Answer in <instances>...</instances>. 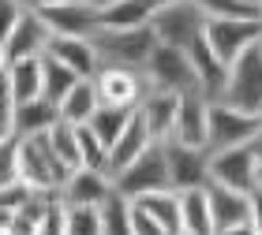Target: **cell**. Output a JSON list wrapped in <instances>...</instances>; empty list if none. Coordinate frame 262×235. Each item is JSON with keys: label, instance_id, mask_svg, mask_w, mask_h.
Instances as JSON below:
<instances>
[{"label": "cell", "instance_id": "cell-2", "mask_svg": "<svg viewBox=\"0 0 262 235\" xmlns=\"http://www.w3.org/2000/svg\"><path fill=\"white\" fill-rule=\"evenodd\" d=\"M94 49H98L101 64H116V67H139L150 60L154 45H158V38H154V27L146 22V27H98L90 34Z\"/></svg>", "mask_w": 262, "mask_h": 235}, {"label": "cell", "instance_id": "cell-44", "mask_svg": "<svg viewBox=\"0 0 262 235\" xmlns=\"http://www.w3.org/2000/svg\"><path fill=\"white\" fill-rule=\"evenodd\" d=\"M258 53H262V38H258Z\"/></svg>", "mask_w": 262, "mask_h": 235}, {"label": "cell", "instance_id": "cell-15", "mask_svg": "<svg viewBox=\"0 0 262 235\" xmlns=\"http://www.w3.org/2000/svg\"><path fill=\"white\" fill-rule=\"evenodd\" d=\"M206 120H210V97L206 93H187L176 105V120H172V135L184 146H206Z\"/></svg>", "mask_w": 262, "mask_h": 235}, {"label": "cell", "instance_id": "cell-7", "mask_svg": "<svg viewBox=\"0 0 262 235\" xmlns=\"http://www.w3.org/2000/svg\"><path fill=\"white\" fill-rule=\"evenodd\" d=\"M262 131L258 116L232 109L225 101H210V120H206V149L217 153V149H232V146H247L255 142V135Z\"/></svg>", "mask_w": 262, "mask_h": 235}, {"label": "cell", "instance_id": "cell-4", "mask_svg": "<svg viewBox=\"0 0 262 235\" xmlns=\"http://www.w3.org/2000/svg\"><path fill=\"white\" fill-rule=\"evenodd\" d=\"M68 164L53 153L49 131L41 135H19V179H27L34 191H60L68 179Z\"/></svg>", "mask_w": 262, "mask_h": 235}, {"label": "cell", "instance_id": "cell-39", "mask_svg": "<svg viewBox=\"0 0 262 235\" xmlns=\"http://www.w3.org/2000/svg\"><path fill=\"white\" fill-rule=\"evenodd\" d=\"M27 8H45V4H56V0H23Z\"/></svg>", "mask_w": 262, "mask_h": 235}, {"label": "cell", "instance_id": "cell-31", "mask_svg": "<svg viewBox=\"0 0 262 235\" xmlns=\"http://www.w3.org/2000/svg\"><path fill=\"white\" fill-rule=\"evenodd\" d=\"M64 205H68V202H64ZM64 235H105V231H101V213H98V205H68Z\"/></svg>", "mask_w": 262, "mask_h": 235}, {"label": "cell", "instance_id": "cell-8", "mask_svg": "<svg viewBox=\"0 0 262 235\" xmlns=\"http://www.w3.org/2000/svg\"><path fill=\"white\" fill-rule=\"evenodd\" d=\"M113 183L120 187L127 198H139V194L161 191V187H172V179H169V157H165V142H150L135 161L124 164V168L113 175Z\"/></svg>", "mask_w": 262, "mask_h": 235}, {"label": "cell", "instance_id": "cell-13", "mask_svg": "<svg viewBox=\"0 0 262 235\" xmlns=\"http://www.w3.org/2000/svg\"><path fill=\"white\" fill-rule=\"evenodd\" d=\"M41 19L49 22L53 34H75V38H90L101 27V11L90 0H56V4L38 8Z\"/></svg>", "mask_w": 262, "mask_h": 235}, {"label": "cell", "instance_id": "cell-35", "mask_svg": "<svg viewBox=\"0 0 262 235\" xmlns=\"http://www.w3.org/2000/svg\"><path fill=\"white\" fill-rule=\"evenodd\" d=\"M15 131V97L8 90V79L0 75V138Z\"/></svg>", "mask_w": 262, "mask_h": 235}, {"label": "cell", "instance_id": "cell-42", "mask_svg": "<svg viewBox=\"0 0 262 235\" xmlns=\"http://www.w3.org/2000/svg\"><path fill=\"white\" fill-rule=\"evenodd\" d=\"M247 4H255V8H262V0H247Z\"/></svg>", "mask_w": 262, "mask_h": 235}, {"label": "cell", "instance_id": "cell-36", "mask_svg": "<svg viewBox=\"0 0 262 235\" xmlns=\"http://www.w3.org/2000/svg\"><path fill=\"white\" fill-rule=\"evenodd\" d=\"M23 11H27L23 0H0V45L8 41L11 30H15V22L23 19Z\"/></svg>", "mask_w": 262, "mask_h": 235}, {"label": "cell", "instance_id": "cell-3", "mask_svg": "<svg viewBox=\"0 0 262 235\" xmlns=\"http://www.w3.org/2000/svg\"><path fill=\"white\" fill-rule=\"evenodd\" d=\"M142 75L154 90H169L176 97H187V93H202V75L195 60L184 49H172V45H154L150 60L142 64Z\"/></svg>", "mask_w": 262, "mask_h": 235}, {"label": "cell", "instance_id": "cell-33", "mask_svg": "<svg viewBox=\"0 0 262 235\" xmlns=\"http://www.w3.org/2000/svg\"><path fill=\"white\" fill-rule=\"evenodd\" d=\"M19 179V135L11 131L0 138V187Z\"/></svg>", "mask_w": 262, "mask_h": 235}, {"label": "cell", "instance_id": "cell-23", "mask_svg": "<svg viewBox=\"0 0 262 235\" xmlns=\"http://www.w3.org/2000/svg\"><path fill=\"white\" fill-rule=\"evenodd\" d=\"M180 217H184V235H213L206 183H202V187H187V191H180Z\"/></svg>", "mask_w": 262, "mask_h": 235}, {"label": "cell", "instance_id": "cell-40", "mask_svg": "<svg viewBox=\"0 0 262 235\" xmlns=\"http://www.w3.org/2000/svg\"><path fill=\"white\" fill-rule=\"evenodd\" d=\"M154 8H165V4H176V0H150Z\"/></svg>", "mask_w": 262, "mask_h": 235}, {"label": "cell", "instance_id": "cell-5", "mask_svg": "<svg viewBox=\"0 0 262 235\" xmlns=\"http://www.w3.org/2000/svg\"><path fill=\"white\" fill-rule=\"evenodd\" d=\"M217 101L258 116V109H262V53H258V41L229 64V75H225V86L217 93Z\"/></svg>", "mask_w": 262, "mask_h": 235}, {"label": "cell", "instance_id": "cell-26", "mask_svg": "<svg viewBox=\"0 0 262 235\" xmlns=\"http://www.w3.org/2000/svg\"><path fill=\"white\" fill-rule=\"evenodd\" d=\"M98 11H101V27H146L154 4L150 0H113Z\"/></svg>", "mask_w": 262, "mask_h": 235}, {"label": "cell", "instance_id": "cell-6", "mask_svg": "<svg viewBox=\"0 0 262 235\" xmlns=\"http://www.w3.org/2000/svg\"><path fill=\"white\" fill-rule=\"evenodd\" d=\"M206 198H210L213 235H255V228H251V191H236L229 183L206 179Z\"/></svg>", "mask_w": 262, "mask_h": 235}, {"label": "cell", "instance_id": "cell-20", "mask_svg": "<svg viewBox=\"0 0 262 235\" xmlns=\"http://www.w3.org/2000/svg\"><path fill=\"white\" fill-rule=\"evenodd\" d=\"M60 123V105L49 97H30L15 105V135H41Z\"/></svg>", "mask_w": 262, "mask_h": 235}, {"label": "cell", "instance_id": "cell-29", "mask_svg": "<svg viewBox=\"0 0 262 235\" xmlns=\"http://www.w3.org/2000/svg\"><path fill=\"white\" fill-rule=\"evenodd\" d=\"M49 142H53V153L60 157L68 168H82V149H79V127L75 123H53L49 127Z\"/></svg>", "mask_w": 262, "mask_h": 235}, {"label": "cell", "instance_id": "cell-45", "mask_svg": "<svg viewBox=\"0 0 262 235\" xmlns=\"http://www.w3.org/2000/svg\"><path fill=\"white\" fill-rule=\"evenodd\" d=\"M258 183H262V168H258Z\"/></svg>", "mask_w": 262, "mask_h": 235}, {"label": "cell", "instance_id": "cell-38", "mask_svg": "<svg viewBox=\"0 0 262 235\" xmlns=\"http://www.w3.org/2000/svg\"><path fill=\"white\" fill-rule=\"evenodd\" d=\"M251 149H255V157H258V168H262V131L255 135V142H251Z\"/></svg>", "mask_w": 262, "mask_h": 235}, {"label": "cell", "instance_id": "cell-12", "mask_svg": "<svg viewBox=\"0 0 262 235\" xmlns=\"http://www.w3.org/2000/svg\"><path fill=\"white\" fill-rule=\"evenodd\" d=\"M165 157H169V179L176 191L202 187L210 179V149L206 146H184L176 138H165Z\"/></svg>", "mask_w": 262, "mask_h": 235}, {"label": "cell", "instance_id": "cell-37", "mask_svg": "<svg viewBox=\"0 0 262 235\" xmlns=\"http://www.w3.org/2000/svg\"><path fill=\"white\" fill-rule=\"evenodd\" d=\"M251 228L255 235H262V183L251 191Z\"/></svg>", "mask_w": 262, "mask_h": 235}, {"label": "cell", "instance_id": "cell-43", "mask_svg": "<svg viewBox=\"0 0 262 235\" xmlns=\"http://www.w3.org/2000/svg\"><path fill=\"white\" fill-rule=\"evenodd\" d=\"M258 123H262V109H258Z\"/></svg>", "mask_w": 262, "mask_h": 235}, {"label": "cell", "instance_id": "cell-30", "mask_svg": "<svg viewBox=\"0 0 262 235\" xmlns=\"http://www.w3.org/2000/svg\"><path fill=\"white\" fill-rule=\"evenodd\" d=\"M206 19H262V8L247 0H195Z\"/></svg>", "mask_w": 262, "mask_h": 235}, {"label": "cell", "instance_id": "cell-9", "mask_svg": "<svg viewBox=\"0 0 262 235\" xmlns=\"http://www.w3.org/2000/svg\"><path fill=\"white\" fill-rule=\"evenodd\" d=\"M258 38H262V19H206V45L225 67L251 49Z\"/></svg>", "mask_w": 262, "mask_h": 235}, {"label": "cell", "instance_id": "cell-32", "mask_svg": "<svg viewBox=\"0 0 262 235\" xmlns=\"http://www.w3.org/2000/svg\"><path fill=\"white\" fill-rule=\"evenodd\" d=\"M79 149H82V164H86V168H101V172H105V157H109V146H105V142L90 131L86 123H79Z\"/></svg>", "mask_w": 262, "mask_h": 235}, {"label": "cell", "instance_id": "cell-16", "mask_svg": "<svg viewBox=\"0 0 262 235\" xmlns=\"http://www.w3.org/2000/svg\"><path fill=\"white\" fill-rule=\"evenodd\" d=\"M113 191V175L101 168H71L60 183V198L68 205H101V198Z\"/></svg>", "mask_w": 262, "mask_h": 235}, {"label": "cell", "instance_id": "cell-1", "mask_svg": "<svg viewBox=\"0 0 262 235\" xmlns=\"http://www.w3.org/2000/svg\"><path fill=\"white\" fill-rule=\"evenodd\" d=\"M150 27H154V38L161 45L184 49L187 56L206 45V15H202V8L195 0H176V4L154 8Z\"/></svg>", "mask_w": 262, "mask_h": 235}, {"label": "cell", "instance_id": "cell-27", "mask_svg": "<svg viewBox=\"0 0 262 235\" xmlns=\"http://www.w3.org/2000/svg\"><path fill=\"white\" fill-rule=\"evenodd\" d=\"M75 82H79V75L71 71L68 64H60V60L49 56V53H41V97H49V101L60 105L64 93L75 86Z\"/></svg>", "mask_w": 262, "mask_h": 235}, {"label": "cell", "instance_id": "cell-28", "mask_svg": "<svg viewBox=\"0 0 262 235\" xmlns=\"http://www.w3.org/2000/svg\"><path fill=\"white\" fill-rule=\"evenodd\" d=\"M131 116H135V109H127V105H109V101H101V105H98V112L90 116V123H86V127L101 138L105 146H109V142H116V135H120L124 127H127Z\"/></svg>", "mask_w": 262, "mask_h": 235}, {"label": "cell", "instance_id": "cell-19", "mask_svg": "<svg viewBox=\"0 0 262 235\" xmlns=\"http://www.w3.org/2000/svg\"><path fill=\"white\" fill-rule=\"evenodd\" d=\"M150 142H154V138H150V131H146V123H142V116L135 112V116L127 120V127H124L120 135H116V142H109L105 172H109V175H116V172L124 168V164H131V161H135V157H139V153H142V149H146Z\"/></svg>", "mask_w": 262, "mask_h": 235}, {"label": "cell", "instance_id": "cell-11", "mask_svg": "<svg viewBox=\"0 0 262 235\" xmlns=\"http://www.w3.org/2000/svg\"><path fill=\"white\" fill-rule=\"evenodd\" d=\"M210 179L229 183L236 191H255L258 187V157H255L251 142L210 153Z\"/></svg>", "mask_w": 262, "mask_h": 235}, {"label": "cell", "instance_id": "cell-18", "mask_svg": "<svg viewBox=\"0 0 262 235\" xmlns=\"http://www.w3.org/2000/svg\"><path fill=\"white\" fill-rule=\"evenodd\" d=\"M176 105H180V97L169 90H146L142 93V101L135 105V112L142 116V123H146V131L154 142H165V138L172 135V120H176Z\"/></svg>", "mask_w": 262, "mask_h": 235}, {"label": "cell", "instance_id": "cell-25", "mask_svg": "<svg viewBox=\"0 0 262 235\" xmlns=\"http://www.w3.org/2000/svg\"><path fill=\"white\" fill-rule=\"evenodd\" d=\"M101 231L105 235H131V198L113 183V191L101 198Z\"/></svg>", "mask_w": 262, "mask_h": 235}, {"label": "cell", "instance_id": "cell-17", "mask_svg": "<svg viewBox=\"0 0 262 235\" xmlns=\"http://www.w3.org/2000/svg\"><path fill=\"white\" fill-rule=\"evenodd\" d=\"M45 53L56 56L60 64H68L79 79H94V71L101 67V56L94 49V41L90 38H75V34H53Z\"/></svg>", "mask_w": 262, "mask_h": 235}, {"label": "cell", "instance_id": "cell-41", "mask_svg": "<svg viewBox=\"0 0 262 235\" xmlns=\"http://www.w3.org/2000/svg\"><path fill=\"white\" fill-rule=\"evenodd\" d=\"M90 4H98V8H105V4H113V0H90Z\"/></svg>", "mask_w": 262, "mask_h": 235}, {"label": "cell", "instance_id": "cell-22", "mask_svg": "<svg viewBox=\"0 0 262 235\" xmlns=\"http://www.w3.org/2000/svg\"><path fill=\"white\" fill-rule=\"evenodd\" d=\"M4 79H8V90H11V97H15V105L30 101V97H41V56L11 60L4 67Z\"/></svg>", "mask_w": 262, "mask_h": 235}, {"label": "cell", "instance_id": "cell-10", "mask_svg": "<svg viewBox=\"0 0 262 235\" xmlns=\"http://www.w3.org/2000/svg\"><path fill=\"white\" fill-rule=\"evenodd\" d=\"M94 86H98V97L109 101V105H127L135 109L142 101V93L150 90L146 75L139 67H116V64H101L94 71Z\"/></svg>", "mask_w": 262, "mask_h": 235}, {"label": "cell", "instance_id": "cell-14", "mask_svg": "<svg viewBox=\"0 0 262 235\" xmlns=\"http://www.w3.org/2000/svg\"><path fill=\"white\" fill-rule=\"evenodd\" d=\"M49 38H53V30H49V22L41 19V11L27 8L23 19L15 22V30H11L8 41H4V60L11 64V60H23V56H41L49 49Z\"/></svg>", "mask_w": 262, "mask_h": 235}, {"label": "cell", "instance_id": "cell-34", "mask_svg": "<svg viewBox=\"0 0 262 235\" xmlns=\"http://www.w3.org/2000/svg\"><path fill=\"white\" fill-rule=\"evenodd\" d=\"M131 235H165L161 224L150 217V209L139 202V198H131Z\"/></svg>", "mask_w": 262, "mask_h": 235}, {"label": "cell", "instance_id": "cell-21", "mask_svg": "<svg viewBox=\"0 0 262 235\" xmlns=\"http://www.w3.org/2000/svg\"><path fill=\"white\" fill-rule=\"evenodd\" d=\"M139 202L150 209V217L161 224L165 235H184V217H180V191L176 187H161V191L139 194Z\"/></svg>", "mask_w": 262, "mask_h": 235}, {"label": "cell", "instance_id": "cell-24", "mask_svg": "<svg viewBox=\"0 0 262 235\" xmlns=\"http://www.w3.org/2000/svg\"><path fill=\"white\" fill-rule=\"evenodd\" d=\"M98 105H101V97H98L94 79H79L75 86L64 93V101H60V120L75 123V127L79 123H90V116L98 112Z\"/></svg>", "mask_w": 262, "mask_h": 235}]
</instances>
